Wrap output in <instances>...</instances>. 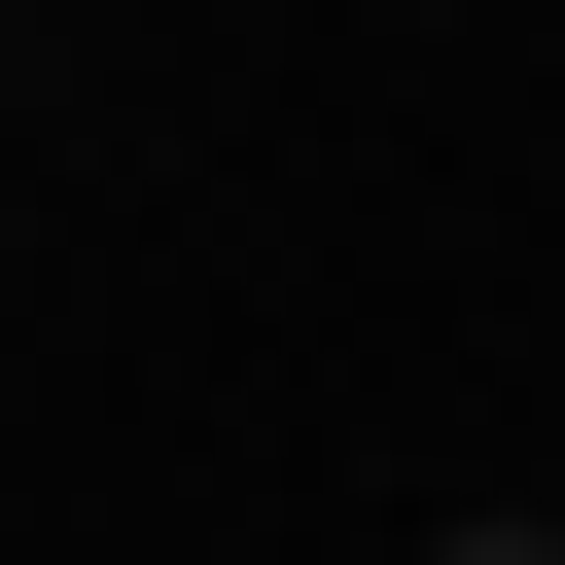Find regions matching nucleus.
<instances>
[{"instance_id": "nucleus-1", "label": "nucleus", "mask_w": 565, "mask_h": 565, "mask_svg": "<svg viewBox=\"0 0 565 565\" xmlns=\"http://www.w3.org/2000/svg\"><path fill=\"white\" fill-rule=\"evenodd\" d=\"M459 565H565V530H459Z\"/></svg>"}]
</instances>
